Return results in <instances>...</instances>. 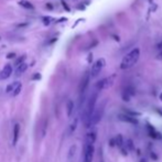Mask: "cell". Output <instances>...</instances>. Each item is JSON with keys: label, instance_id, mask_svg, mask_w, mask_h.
I'll use <instances>...</instances> for the list:
<instances>
[{"label": "cell", "instance_id": "cell-2", "mask_svg": "<svg viewBox=\"0 0 162 162\" xmlns=\"http://www.w3.org/2000/svg\"><path fill=\"white\" fill-rule=\"evenodd\" d=\"M139 57H140V49L136 48L124 56L121 63H120V69L121 70H128V69L132 67L134 64L138 62Z\"/></svg>", "mask_w": 162, "mask_h": 162}, {"label": "cell", "instance_id": "cell-22", "mask_svg": "<svg viewBox=\"0 0 162 162\" xmlns=\"http://www.w3.org/2000/svg\"><path fill=\"white\" fill-rule=\"evenodd\" d=\"M76 126H77V118L74 119V121L71 124V127H70V132H73L75 129H76Z\"/></svg>", "mask_w": 162, "mask_h": 162}, {"label": "cell", "instance_id": "cell-32", "mask_svg": "<svg viewBox=\"0 0 162 162\" xmlns=\"http://www.w3.org/2000/svg\"><path fill=\"white\" fill-rule=\"evenodd\" d=\"M0 39H1V38H0Z\"/></svg>", "mask_w": 162, "mask_h": 162}, {"label": "cell", "instance_id": "cell-19", "mask_svg": "<svg viewBox=\"0 0 162 162\" xmlns=\"http://www.w3.org/2000/svg\"><path fill=\"white\" fill-rule=\"evenodd\" d=\"M124 112H125L124 114H127V115H129V116H132V117L140 116V113H136V112H132V110H128V109H125Z\"/></svg>", "mask_w": 162, "mask_h": 162}, {"label": "cell", "instance_id": "cell-30", "mask_svg": "<svg viewBox=\"0 0 162 162\" xmlns=\"http://www.w3.org/2000/svg\"><path fill=\"white\" fill-rule=\"evenodd\" d=\"M159 57H161V58H162V52H161V53H160V55H159Z\"/></svg>", "mask_w": 162, "mask_h": 162}, {"label": "cell", "instance_id": "cell-1", "mask_svg": "<svg viewBox=\"0 0 162 162\" xmlns=\"http://www.w3.org/2000/svg\"><path fill=\"white\" fill-rule=\"evenodd\" d=\"M97 98H98V95L97 93H94L91 95V97L88 98L86 106L84 108V112L82 115V120H83V124L86 128L91 127V119H92V116L94 112H95V106L97 103Z\"/></svg>", "mask_w": 162, "mask_h": 162}, {"label": "cell", "instance_id": "cell-6", "mask_svg": "<svg viewBox=\"0 0 162 162\" xmlns=\"http://www.w3.org/2000/svg\"><path fill=\"white\" fill-rule=\"evenodd\" d=\"M103 114H104V106H99L97 109H95V112H94L92 116V119H91V127L96 126L99 121L102 120Z\"/></svg>", "mask_w": 162, "mask_h": 162}, {"label": "cell", "instance_id": "cell-12", "mask_svg": "<svg viewBox=\"0 0 162 162\" xmlns=\"http://www.w3.org/2000/svg\"><path fill=\"white\" fill-rule=\"evenodd\" d=\"M19 132H20V125H19V124H15L13 127V137H12V145H13V146H15V143L18 142Z\"/></svg>", "mask_w": 162, "mask_h": 162}, {"label": "cell", "instance_id": "cell-20", "mask_svg": "<svg viewBox=\"0 0 162 162\" xmlns=\"http://www.w3.org/2000/svg\"><path fill=\"white\" fill-rule=\"evenodd\" d=\"M126 146H127L128 148H129V150H130V151H134V142H132V140H131V139H128L127 143H126Z\"/></svg>", "mask_w": 162, "mask_h": 162}, {"label": "cell", "instance_id": "cell-26", "mask_svg": "<svg viewBox=\"0 0 162 162\" xmlns=\"http://www.w3.org/2000/svg\"><path fill=\"white\" fill-rule=\"evenodd\" d=\"M8 58H13V57H15V54L14 53H10V54H8L7 55Z\"/></svg>", "mask_w": 162, "mask_h": 162}, {"label": "cell", "instance_id": "cell-24", "mask_svg": "<svg viewBox=\"0 0 162 162\" xmlns=\"http://www.w3.org/2000/svg\"><path fill=\"white\" fill-rule=\"evenodd\" d=\"M151 158H152V159H153V160H155V161H157V160H158V155H155V152H153V151H152V152H151Z\"/></svg>", "mask_w": 162, "mask_h": 162}, {"label": "cell", "instance_id": "cell-28", "mask_svg": "<svg viewBox=\"0 0 162 162\" xmlns=\"http://www.w3.org/2000/svg\"><path fill=\"white\" fill-rule=\"evenodd\" d=\"M158 48H159V49H162V42L160 43V44H159V45H158Z\"/></svg>", "mask_w": 162, "mask_h": 162}, {"label": "cell", "instance_id": "cell-4", "mask_svg": "<svg viewBox=\"0 0 162 162\" xmlns=\"http://www.w3.org/2000/svg\"><path fill=\"white\" fill-rule=\"evenodd\" d=\"M105 60L104 58H99L97 60L95 63L93 64L92 66V70H91V77H97L99 75V73L102 72V70L104 69V66H105Z\"/></svg>", "mask_w": 162, "mask_h": 162}, {"label": "cell", "instance_id": "cell-25", "mask_svg": "<svg viewBox=\"0 0 162 162\" xmlns=\"http://www.w3.org/2000/svg\"><path fill=\"white\" fill-rule=\"evenodd\" d=\"M33 79H40V78H41V75H40V74H39V73H36V74H34V75H33Z\"/></svg>", "mask_w": 162, "mask_h": 162}, {"label": "cell", "instance_id": "cell-23", "mask_svg": "<svg viewBox=\"0 0 162 162\" xmlns=\"http://www.w3.org/2000/svg\"><path fill=\"white\" fill-rule=\"evenodd\" d=\"M42 21L45 26H49V24H51V18L50 17H43Z\"/></svg>", "mask_w": 162, "mask_h": 162}, {"label": "cell", "instance_id": "cell-17", "mask_svg": "<svg viewBox=\"0 0 162 162\" xmlns=\"http://www.w3.org/2000/svg\"><path fill=\"white\" fill-rule=\"evenodd\" d=\"M22 89V84L20 82H17V84H15V87H14L13 92H12V97H15V96H18L20 92H21Z\"/></svg>", "mask_w": 162, "mask_h": 162}, {"label": "cell", "instance_id": "cell-31", "mask_svg": "<svg viewBox=\"0 0 162 162\" xmlns=\"http://www.w3.org/2000/svg\"><path fill=\"white\" fill-rule=\"evenodd\" d=\"M100 162H104V161H100Z\"/></svg>", "mask_w": 162, "mask_h": 162}, {"label": "cell", "instance_id": "cell-10", "mask_svg": "<svg viewBox=\"0 0 162 162\" xmlns=\"http://www.w3.org/2000/svg\"><path fill=\"white\" fill-rule=\"evenodd\" d=\"M11 74H12V66L10 64H7L3 67V70L0 72V79H7L11 76Z\"/></svg>", "mask_w": 162, "mask_h": 162}, {"label": "cell", "instance_id": "cell-11", "mask_svg": "<svg viewBox=\"0 0 162 162\" xmlns=\"http://www.w3.org/2000/svg\"><path fill=\"white\" fill-rule=\"evenodd\" d=\"M96 138H97L96 131H91V132L86 134V138H85V140H86V143H87V145H93V143H95V141H96Z\"/></svg>", "mask_w": 162, "mask_h": 162}, {"label": "cell", "instance_id": "cell-18", "mask_svg": "<svg viewBox=\"0 0 162 162\" xmlns=\"http://www.w3.org/2000/svg\"><path fill=\"white\" fill-rule=\"evenodd\" d=\"M24 60H26V55H21V56L18 57V58L15 60V62H14L15 67H17V66H19V65H21L22 63H24Z\"/></svg>", "mask_w": 162, "mask_h": 162}, {"label": "cell", "instance_id": "cell-21", "mask_svg": "<svg viewBox=\"0 0 162 162\" xmlns=\"http://www.w3.org/2000/svg\"><path fill=\"white\" fill-rule=\"evenodd\" d=\"M15 84H17V82L15 83H12V84L8 85V87L6 88V93H12L14 89V87H15Z\"/></svg>", "mask_w": 162, "mask_h": 162}, {"label": "cell", "instance_id": "cell-14", "mask_svg": "<svg viewBox=\"0 0 162 162\" xmlns=\"http://www.w3.org/2000/svg\"><path fill=\"white\" fill-rule=\"evenodd\" d=\"M27 70H28V64L24 62V63H22L21 65H19V66L15 67V75L19 76V75H21L22 73H24Z\"/></svg>", "mask_w": 162, "mask_h": 162}, {"label": "cell", "instance_id": "cell-9", "mask_svg": "<svg viewBox=\"0 0 162 162\" xmlns=\"http://www.w3.org/2000/svg\"><path fill=\"white\" fill-rule=\"evenodd\" d=\"M147 129H148V134L149 136L152 138V139H162V134L155 130V128L150 125V124H147Z\"/></svg>", "mask_w": 162, "mask_h": 162}, {"label": "cell", "instance_id": "cell-15", "mask_svg": "<svg viewBox=\"0 0 162 162\" xmlns=\"http://www.w3.org/2000/svg\"><path fill=\"white\" fill-rule=\"evenodd\" d=\"M73 110H74V103H73V100H69L67 104H66V114H67V117L72 116Z\"/></svg>", "mask_w": 162, "mask_h": 162}, {"label": "cell", "instance_id": "cell-13", "mask_svg": "<svg viewBox=\"0 0 162 162\" xmlns=\"http://www.w3.org/2000/svg\"><path fill=\"white\" fill-rule=\"evenodd\" d=\"M115 142H116V146H117L119 149L126 147V143H125V141H124V137H122V134H117V137L115 138Z\"/></svg>", "mask_w": 162, "mask_h": 162}, {"label": "cell", "instance_id": "cell-16", "mask_svg": "<svg viewBox=\"0 0 162 162\" xmlns=\"http://www.w3.org/2000/svg\"><path fill=\"white\" fill-rule=\"evenodd\" d=\"M19 5H20L21 7L26 8V9H34V6H33L31 2H29L28 0H20V1H19Z\"/></svg>", "mask_w": 162, "mask_h": 162}, {"label": "cell", "instance_id": "cell-27", "mask_svg": "<svg viewBox=\"0 0 162 162\" xmlns=\"http://www.w3.org/2000/svg\"><path fill=\"white\" fill-rule=\"evenodd\" d=\"M157 112H158V114H159V115H161V116H162V109H157Z\"/></svg>", "mask_w": 162, "mask_h": 162}, {"label": "cell", "instance_id": "cell-3", "mask_svg": "<svg viewBox=\"0 0 162 162\" xmlns=\"http://www.w3.org/2000/svg\"><path fill=\"white\" fill-rule=\"evenodd\" d=\"M115 78H116V75L114 74V75H110V76H108V77H105V78H103V79H100L99 82L96 83V88H97L98 91H104V89L110 88L114 85V83H115Z\"/></svg>", "mask_w": 162, "mask_h": 162}, {"label": "cell", "instance_id": "cell-29", "mask_svg": "<svg viewBox=\"0 0 162 162\" xmlns=\"http://www.w3.org/2000/svg\"><path fill=\"white\" fill-rule=\"evenodd\" d=\"M159 98H160V100L162 102V93L160 94V95H159Z\"/></svg>", "mask_w": 162, "mask_h": 162}, {"label": "cell", "instance_id": "cell-5", "mask_svg": "<svg viewBox=\"0 0 162 162\" xmlns=\"http://www.w3.org/2000/svg\"><path fill=\"white\" fill-rule=\"evenodd\" d=\"M94 152H95L94 146H93V145H87V143H85L84 151H83V162H93Z\"/></svg>", "mask_w": 162, "mask_h": 162}, {"label": "cell", "instance_id": "cell-7", "mask_svg": "<svg viewBox=\"0 0 162 162\" xmlns=\"http://www.w3.org/2000/svg\"><path fill=\"white\" fill-rule=\"evenodd\" d=\"M89 78H91V74H88V73H86L82 78L81 84H79V94H81V96H83L84 93L86 92L88 84H89Z\"/></svg>", "mask_w": 162, "mask_h": 162}, {"label": "cell", "instance_id": "cell-8", "mask_svg": "<svg viewBox=\"0 0 162 162\" xmlns=\"http://www.w3.org/2000/svg\"><path fill=\"white\" fill-rule=\"evenodd\" d=\"M118 119L124 121V122H128V124H131V125H138V119L136 117L132 116H129L127 114H120L118 115Z\"/></svg>", "mask_w": 162, "mask_h": 162}]
</instances>
